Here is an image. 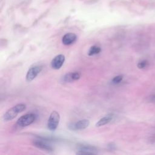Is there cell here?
I'll list each match as a JSON object with an SVG mask.
<instances>
[{
    "label": "cell",
    "instance_id": "obj_11",
    "mask_svg": "<svg viewBox=\"0 0 155 155\" xmlns=\"http://www.w3.org/2000/svg\"><path fill=\"white\" fill-rule=\"evenodd\" d=\"M113 118V115L111 114H107V116L103 117L102 118H101V119H99L97 122L96 124V127H99L103 125H105L107 124H108L109 122H110L112 119Z\"/></svg>",
    "mask_w": 155,
    "mask_h": 155
},
{
    "label": "cell",
    "instance_id": "obj_9",
    "mask_svg": "<svg viewBox=\"0 0 155 155\" xmlns=\"http://www.w3.org/2000/svg\"><path fill=\"white\" fill-rule=\"evenodd\" d=\"M81 77V74L79 72H70L67 73L63 77V81L66 82H71L76 80H78Z\"/></svg>",
    "mask_w": 155,
    "mask_h": 155
},
{
    "label": "cell",
    "instance_id": "obj_10",
    "mask_svg": "<svg viewBox=\"0 0 155 155\" xmlns=\"http://www.w3.org/2000/svg\"><path fill=\"white\" fill-rule=\"evenodd\" d=\"M33 145L38 148L44 150H46V151H50L53 150V148L50 145H48L46 142L41 141V140H35V141H34Z\"/></svg>",
    "mask_w": 155,
    "mask_h": 155
},
{
    "label": "cell",
    "instance_id": "obj_8",
    "mask_svg": "<svg viewBox=\"0 0 155 155\" xmlns=\"http://www.w3.org/2000/svg\"><path fill=\"white\" fill-rule=\"evenodd\" d=\"M76 153L80 154H95L96 153V149L94 147H91L89 145H84V146L81 147Z\"/></svg>",
    "mask_w": 155,
    "mask_h": 155
},
{
    "label": "cell",
    "instance_id": "obj_1",
    "mask_svg": "<svg viewBox=\"0 0 155 155\" xmlns=\"http://www.w3.org/2000/svg\"><path fill=\"white\" fill-rule=\"evenodd\" d=\"M26 108V105L24 104H19L15 106L12 107L4 114L3 119L5 121H8L13 119L16 116L21 112L25 110Z\"/></svg>",
    "mask_w": 155,
    "mask_h": 155
},
{
    "label": "cell",
    "instance_id": "obj_14",
    "mask_svg": "<svg viewBox=\"0 0 155 155\" xmlns=\"http://www.w3.org/2000/svg\"><path fill=\"white\" fill-rule=\"evenodd\" d=\"M147 64H148V61L147 60H142L138 62L137 67L140 69H142V68H145L147 67Z\"/></svg>",
    "mask_w": 155,
    "mask_h": 155
},
{
    "label": "cell",
    "instance_id": "obj_15",
    "mask_svg": "<svg viewBox=\"0 0 155 155\" xmlns=\"http://www.w3.org/2000/svg\"><path fill=\"white\" fill-rule=\"evenodd\" d=\"M151 99H152V100H153V101H155V94L152 96V97H151Z\"/></svg>",
    "mask_w": 155,
    "mask_h": 155
},
{
    "label": "cell",
    "instance_id": "obj_13",
    "mask_svg": "<svg viewBox=\"0 0 155 155\" xmlns=\"http://www.w3.org/2000/svg\"><path fill=\"white\" fill-rule=\"evenodd\" d=\"M123 79V76L122 75H118L115 76L113 79H112V83L114 84H117L120 83Z\"/></svg>",
    "mask_w": 155,
    "mask_h": 155
},
{
    "label": "cell",
    "instance_id": "obj_6",
    "mask_svg": "<svg viewBox=\"0 0 155 155\" xmlns=\"http://www.w3.org/2000/svg\"><path fill=\"white\" fill-rule=\"evenodd\" d=\"M65 61V56L63 54H58L56 56L51 62V66L53 69L58 70L63 65Z\"/></svg>",
    "mask_w": 155,
    "mask_h": 155
},
{
    "label": "cell",
    "instance_id": "obj_7",
    "mask_svg": "<svg viewBox=\"0 0 155 155\" xmlns=\"http://www.w3.org/2000/svg\"><path fill=\"white\" fill-rule=\"evenodd\" d=\"M76 39V35L73 33H66L62 38V42L65 45H69L74 42Z\"/></svg>",
    "mask_w": 155,
    "mask_h": 155
},
{
    "label": "cell",
    "instance_id": "obj_4",
    "mask_svg": "<svg viewBox=\"0 0 155 155\" xmlns=\"http://www.w3.org/2000/svg\"><path fill=\"white\" fill-rule=\"evenodd\" d=\"M90 125V121L87 119L80 120L74 123H70L68 125L69 130L72 131L81 130L87 128Z\"/></svg>",
    "mask_w": 155,
    "mask_h": 155
},
{
    "label": "cell",
    "instance_id": "obj_2",
    "mask_svg": "<svg viewBox=\"0 0 155 155\" xmlns=\"http://www.w3.org/2000/svg\"><path fill=\"white\" fill-rule=\"evenodd\" d=\"M36 119V115L33 113H28L24 114L20 117L17 122L16 124L19 127H24L31 124Z\"/></svg>",
    "mask_w": 155,
    "mask_h": 155
},
{
    "label": "cell",
    "instance_id": "obj_5",
    "mask_svg": "<svg viewBox=\"0 0 155 155\" xmlns=\"http://www.w3.org/2000/svg\"><path fill=\"white\" fill-rule=\"evenodd\" d=\"M42 70V67L39 66V65H36V66H34L31 68H30L26 74V81L27 82H31V81H33L37 76L38 74L41 72Z\"/></svg>",
    "mask_w": 155,
    "mask_h": 155
},
{
    "label": "cell",
    "instance_id": "obj_12",
    "mask_svg": "<svg viewBox=\"0 0 155 155\" xmlns=\"http://www.w3.org/2000/svg\"><path fill=\"white\" fill-rule=\"evenodd\" d=\"M101 47H99V46H97V45H93L90 48L88 52V56H93V55L99 53L101 52Z\"/></svg>",
    "mask_w": 155,
    "mask_h": 155
},
{
    "label": "cell",
    "instance_id": "obj_3",
    "mask_svg": "<svg viewBox=\"0 0 155 155\" xmlns=\"http://www.w3.org/2000/svg\"><path fill=\"white\" fill-rule=\"evenodd\" d=\"M60 115L56 111H53L50 115L47 122V127L50 131H54L59 123Z\"/></svg>",
    "mask_w": 155,
    "mask_h": 155
}]
</instances>
